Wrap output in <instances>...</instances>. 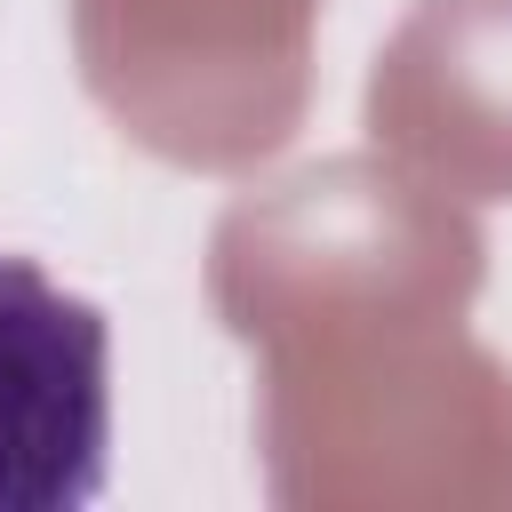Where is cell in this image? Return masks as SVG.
<instances>
[{
	"instance_id": "6da1fadb",
	"label": "cell",
	"mask_w": 512,
	"mask_h": 512,
	"mask_svg": "<svg viewBox=\"0 0 512 512\" xmlns=\"http://www.w3.org/2000/svg\"><path fill=\"white\" fill-rule=\"evenodd\" d=\"M112 456V320L0 256V512H80Z\"/></svg>"
}]
</instances>
